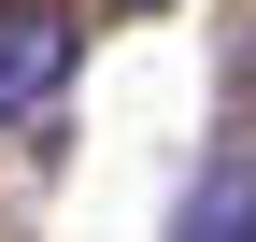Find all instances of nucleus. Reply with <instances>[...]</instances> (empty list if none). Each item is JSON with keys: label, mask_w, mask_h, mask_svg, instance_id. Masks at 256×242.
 I'll return each instance as SVG.
<instances>
[{"label": "nucleus", "mask_w": 256, "mask_h": 242, "mask_svg": "<svg viewBox=\"0 0 256 242\" xmlns=\"http://www.w3.org/2000/svg\"><path fill=\"white\" fill-rule=\"evenodd\" d=\"M72 57H86V14L72 0H0V128L43 114L57 86H72Z\"/></svg>", "instance_id": "1"}, {"label": "nucleus", "mask_w": 256, "mask_h": 242, "mask_svg": "<svg viewBox=\"0 0 256 242\" xmlns=\"http://www.w3.org/2000/svg\"><path fill=\"white\" fill-rule=\"evenodd\" d=\"M171 242H256V142L200 157V186H185V228H171Z\"/></svg>", "instance_id": "2"}, {"label": "nucleus", "mask_w": 256, "mask_h": 242, "mask_svg": "<svg viewBox=\"0 0 256 242\" xmlns=\"http://www.w3.org/2000/svg\"><path fill=\"white\" fill-rule=\"evenodd\" d=\"M128 14H156V0H128Z\"/></svg>", "instance_id": "3"}]
</instances>
